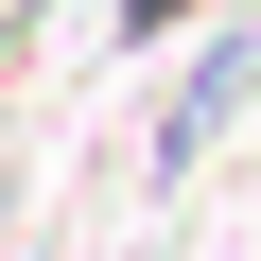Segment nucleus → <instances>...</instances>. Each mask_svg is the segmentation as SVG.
<instances>
[{"label": "nucleus", "instance_id": "nucleus-1", "mask_svg": "<svg viewBox=\"0 0 261 261\" xmlns=\"http://www.w3.org/2000/svg\"><path fill=\"white\" fill-rule=\"evenodd\" d=\"M244 70H261V35H209V70H192V87H174V157H192V140H209V122H226V105H244Z\"/></svg>", "mask_w": 261, "mask_h": 261}]
</instances>
